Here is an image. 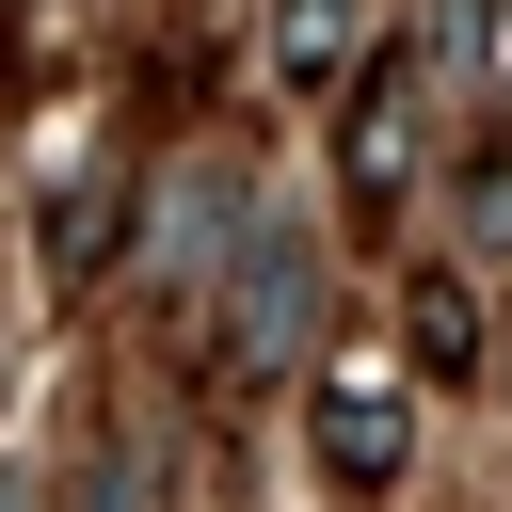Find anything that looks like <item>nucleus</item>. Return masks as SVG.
Segmentation results:
<instances>
[{
    "mask_svg": "<svg viewBox=\"0 0 512 512\" xmlns=\"http://www.w3.org/2000/svg\"><path fill=\"white\" fill-rule=\"evenodd\" d=\"M400 160H416V80H368V96H352V176L384 192Z\"/></svg>",
    "mask_w": 512,
    "mask_h": 512,
    "instance_id": "nucleus-2",
    "label": "nucleus"
},
{
    "mask_svg": "<svg viewBox=\"0 0 512 512\" xmlns=\"http://www.w3.org/2000/svg\"><path fill=\"white\" fill-rule=\"evenodd\" d=\"M304 448H320L336 496H384L400 448H416V384H400V368H336V384L304 400Z\"/></svg>",
    "mask_w": 512,
    "mask_h": 512,
    "instance_id": "nucleus-1",
    "label": "nucleus"
},
{
    "mask_svg": "<svg viewBox=\"0 0 512 512\" xmlns=\"http://www.w3.org/2000/svg\"><path fill=\"white\" fill-rule=\"evenodd\" d=\"M416 352L432 368H480V288L464 272H416Z\"/></svg>",
    "mask_w": 512,
    "mask_h": 512,
    "instance_id": "nucleus-3",
    "label": "nucleus"
},
{
    "mask_svg": "<svg viewBox=\"0 0 512 512\" xmlns=\"http://www.w3.org/2000/svg\"><path fill=\"white\" fill-rule=\"evenodd\" d=\"M336 32H352V0H288V64H304V80L336 64Z\"/></svg>",
    "mask_w": 512,
    "mask_h": 512,
    "instance_id": "nucleus-4",
    "label": "nucleus"
}]
</instances>
